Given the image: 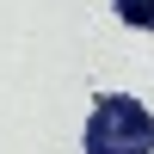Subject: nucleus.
Masks as SVG:
<instances>
[{
    "instance_id": "2",
    "label": "nucleus",
    "mask_w": 154,
    "mask_h": 154,
    "mask_svg": "<svg viewBox=\"0 0 154 154\" xmlns=\"http://www.w3.org/2000/svg\"><path fill=\"white\" fill-rule=\"evenodd\" d=\"M111 6L130 31H154V0H111Z\"/></svg>"
},
{
    "instance_id": "1",
    "label": "nucleus",
    "mask_w": 154,
    "mask_h": 154,
    "mask_svg": "<svg viewBox=\"0 0 154 154\" xmlns=\"http://www.w3.org/2000/svg\"><path fill=\"white\" fill-rule=\"evenodd\" d=\"M86 154H154V117L142 99L130 93H105L93 99V117H86Z\"/></svg>"
}]
</instances>
